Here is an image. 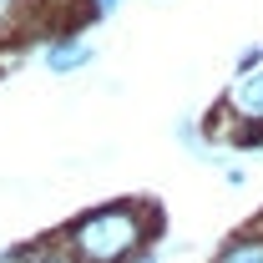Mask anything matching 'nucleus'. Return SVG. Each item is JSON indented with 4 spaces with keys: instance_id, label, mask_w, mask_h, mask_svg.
Listing matches in <instances>:
<instances>
[{
    "instance_id": "obj_1",
    "label": "nucleus",
    "mask_w": 263,
    "mask_h": 263,
    "mask_svg": "<svg viewBox=\"0 0 263 263\" xmlns=\"http://www.w3.org/2000/svg\"><path fill=\"white\" fill-rule=\"evenodd\" d=\"M147 213L132 208V202H111V208H97L86 213L76 228H71V248H76V263H122L147 238Z\"/></svg>"
},
{
    "instance_id": "obj_2",
    "label": "nucleus",
    "mask_w": 263,
    "mask_h": 263,
    "mask_svg": "<svg viewBox=\"0 0 263 263\" xmlns=\"http://www.w3.org/2000/svg\"><path fill=\"white\" fill-rule=\"evenodd\" d=\"M91 56H97V51H91L86 41H56V46L46 51V66H51V71H81Z\"/></svg>"
},
{
    "instance_id": "obj_3",
    "label": "nucleus",
    "mask_w": 263,
    "mask_h": 263,
    "mask_svg": "<svg viewBox=\"0 0 263 263\" xmlns=\"http://www.w3.org/2000/svg\"><path fill=\"white\" fill-rule=\"evenodd\" d=\"M233 106H238L243 117H263V71H243V76H238Z\"/></svg>"
},
{
    "instance_id": "obj_4",
    "label": "nucleus",
    "mask_w": 263,
    "mask_h": 263,
    "mask_svg": "<svg viewBox=\"0 0 263 263\" xmlns=\"http://www.w3.org/2000/svg\"><path fill=\"white\" fill-rule=\"evenodd\" d=\"M218 263H263V238H243V243L223 248V258H218Z\"/></svg>"
},
{
    "instance_id": "obj_5",
    "label": "nucleus",
    "mask_w": 263,
    "mask_h": 263,
    "mask_svg": "<svg viewBox=\"0 0 263 263\" xmlns=\"http://www.w3.org/2000/svg\"><path fill=\"white\" fill-rule=\"evenodd\" d=\"M26 263H76V258L61 253V248H46V253H26Z\"/></svg>"
},
{
    "instance_id": "obj_6",
    "label": "nucleus",
    "mask_w": 263,
    "mask_h": 263,
    "mask_svg": "<svg viewBox=\"0 0 263 263\" xmlns=\"http://www.w3.org/2000/svg\"><path fill=\"white\" fill-rule=\"evenodd\" d=\"M263 61V46H248V51H243V56H238V71H253V66Z\"/></svg>"
},
{
    "instance_id": "obj_7",
    "label": "nucleus",
    "mask_w": 263,
    "mask_h": 263,
    "mask_svg": "<svg viewBox=\"0 0 263 263\" xmlns=\"http://www.w3.org/2000/svg\"><path fill=\"white\" fill-rule=\"evenodd\" d=\"M0 263H26V253H0Z\"/></svg>"
},
{
    "instance_id": "obj_8",
    "label": "nucleus",
    "mask_w": 263,
    "mask_h": 263,
    "mask_svg": "<svg viewBox=\"0 0 263 263\" xmlns=\"http://www.w3.org/2000/svg\"><path fill=\"white\" fill-rule=\"evenodd\" d=\"M132 263H157V253H137V258H132Z\"/></svg>"
},
{
    "instance_id": "obj_9",
    "label": "nucleus",
    "mask_w": 263,
    "mask_h": 263,
    "mask_svg": "<svg viewBox=\"0 0 263 263\" xmlns=\"http://www.w3.org/2000/svg\"><path fill=\"white\" fill-rule=\"evenodd\" d=\"M111 5H117V0H97V10H111Z\"/></svg>"
},
{
    "instance_id": "obj_10",
    "label": "nucleus",
    "mask_w": 263,
    "mask_h": 263,
    "mask_svg": "<svg viewBox=\"0 0 263 263\" xmlns=\"http://www.w3.org/2000/svg\"><path fill=\"white\" fill-rule=\"evenodd\" d=\"M0 5H5V0H0Z\"/></svg>"
}]
</instances>
